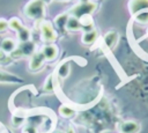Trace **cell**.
Returning <instances> with one entry per match:
<instances>
[{"label": "cell", "instance_id": "obj_1", "mask_svg": "<svg viewBox=\"0 0 148 133\" xmlns=\"http://www.w3.org/2000/svg\"><path fill=\"white\" fill-rule=\"evenodd\" d=\"M24 14L32 20H40L45 14V2L43 0H30L24 7Z\"/></svg>", "mask_w": 148, "mask_h": 133}, {"label": "cell", "instance_id": "obj_2", "mask_svg": "<svg viewBox=\"0 0 148 133\" xmlns=\"http://www.w3.org/2000/svg\"><path fill=\"white\" fill-rule=\"evenodd\" d=\"M95 9H96V3L89 2V1H84V2H81V3L76 5L75 7H73L72 10H71V14L74 17L81 19L82 16L90 15L91 13L95 12Z\"/></svg>", "mask_w": 148, "mask_h": 133}, {"label": "cell", "instance_id": "obj_3", "mask_svg": "<svg viewBox=\"0 0 148 133\" xmlns=\"http://www.w3.org/2000/svg\"><path fill=\"white\" fill-rule=\"evenodd\" d=\"M40 31L43 39L45 42H53L57 39V32L53 29V25L50 21H43L40 24Z\"/></svg>", "mask_w": 148, "mask_h": 133}, {"label": "cell", "instance_id": "obj_4", "mask_svg": "<svg viewBox=\"0 0 148 133\" xmlns=\"http://www.w3.org/2000/svg\"><path fill=\"white\" fill-rule=\"evenodd\" d=\"M128 9L132 15H136V14L148 9V0H130Z\"/></svg>", "mask_w": 148, "mask_h": 133}, {"label": "cell", "instance_id": "obj_5", "mask_svg": "<svg viewBox=\"0 0 148 133\" xmlns=\"http://www.w3.org/2000/svg\"><path fill=\"white\" fill-rule=\"evenodd\" d=\"M119 131L120 133H138L140 131V125L134 120H126L119 125Z\"/></svg>", "mask_w": 148, "mask_h": 133}, {"label": "cell", "instance_id": "obj_6", "mask_svg": "<svg viewBox=\"0 0 148 133\" xmlns=\"http://www.w3.org/2000/svg\"><path fill=\"white\" fill-rule=\"evenodd\" d=\"M17 50H18L21 57H29L35 53V44L30 40L23 42V43H20Z\"/></svg>", "mask_w": 148, "mask_h": 133}, {"label": "cell", "instance_id": "obj_7", "mask_svg": "<svg viewBox=\"0 0 148 133\" xmlns=\"http://www.w3.org/2000/svg\"><path fill=\"white\" fill-rule=\"evenodd\" d=\"M44 61H45V58L42 54V52L34 53L31 56V59H30V62H29V68L31 71H37L43 66Z\"/></svg>", "mask_w": 148, "mask_h": 133}, {"label": "cell", "instance_id": "obj_8", "mask_svg": "<svg viewBox=\"0 0 148 133\" xmlns=\"http://www.w3.org/2000/svg\"><path fill=\"white\" fill-rule=\"evenodd\" d=\"M42 54L44 56L45 60H53L58 56V47L56 45H45L42 49Z\"/></svg>", "mask_w": 148, "mask_h": 133}, {"label": "cell", "instance_id": "obj_9", "mask_svg": "<svg viewBox=\"0 0 148 133\" xmlns=\"http://www.w3.org/2000/svg\"><path fill=\"white\" fill-rule=\"evenodd\" d=\"M1 50L6 53H12L15 49H16V42L13 39V38H5L2 42H1Z\"/></svg>", "mask_w": 148, "mask_h": 133}, {"label": "cell", "instance_id": "obj_10", "mask_svg": "<svg viewBox=\"0 0 148 133\" xmlns=\"http://www.w3.org/2000/svg\"><path fill=\"white\" fill-rule=\"evenodd\" d=\"M80 20V24H81V29L86 31H90V30H94V21L91 19L90 15H86V16H82Z\"/></svg>", "mask_w": 148, "mask_h": 133}, {"label": "cell", "instance_id": "obj_11", "mask_svg": "<svg viewBox=\"0 0 148 133\" xmlns=\"http://www.w3.org/2000/svg\"><path fill=\"white\" fill-rule=\"evenodd\" d=\"M117 40H118V32H116V31H109L104 36V43L110 49H112L116 45Z\"/></svg>", "mask_w": 148, "mask_h": 133}, {"label": "cell", "instance_id": "obj_12", "mask_svg": "<svg viewBox=\"0 0 148 133\" xmlns=\"http://www.w3.org/2000/svg\"><path fill=\"white\" fill-rule=\"evenodd\" d=\"M97 39V31L96 30H90V31H86L82 36V42L87 45H90L92 43H95V40Z\"/></svg>", "mask_w": 148, "mask_h": 133}, {"label": "cell", "instance_id": "obj_13", "mask_svg": "<svg viewBox=\"0 0 148 133\" xmlns=\"http://www.w3.org/2000/svg\"><path fill=\"white\" fill-rule=\"evenodd\" d=\"M66 28L71 31H76V30H80L81 29V24H80V20L77 17H68L67 20V23H66Z\"/></svg>", "mask_w": 148, "mask_h": 133}, {"label": "cell", "instance_id": "obj_14", "mask_svg": "<svg viewBox=\"0 0 148 133\" xmlns=\"http://www.w3.org/2000/svg\"><path fill=\"white\" fill-rule=\"evenodd\" d=\"M20 81H22V79H18L13 74L0 71V82H20Z\"/></svg>", "mask_w": 148, "mask_h": 133}, {"label": "cell", "instance_id": "obj_15", "mask_svg": "<svg viewBox=\"0 0 148 133\" xmlns=\"http://www.w3.org/2000/svg\"><path fill=\"white\" fill-rule=\"evenodd\" d=\"M8 24H9V28L13 29V30H15L16 32H18L20 30H22L24 28V25L22 24V22L18 19H16V17L10 19V21L8 22Z\"/></svg>", "mask_w": 148, "mask_h": 133}, {"label": "cell", "instance_id": "obj_16", "mask_svg": "<svg viewBox=\"0 0 148 133\" xmlns=\"http://www.w3.org/2000/svg\"><path fill=\"white\" fill-rule=\"evenodd\" d=\"M17 38H18V40H20L21 43L28 42L29 38H30V31H29V29L24 27L22 30H20V31L17 32Z\"/></svg>", "mask_w": 148, "mask_h": 133}, {"label": "cell", "instance_id": "obj_17", "mask_svg": "<svg viewBox=\"0 0 148 133\" xmlns=\"http://www.w3.org/2000/svg\"><path fill=\"white\" fill-rule=\"evenodd\" d=\"M68 73H69V62L66 61V62H64V64H61L59 66V68H58V75L60 77H66L68 75Z\"/></svg>", "mask_w": 148, "mask_h": 133}, {"label": "cell", "instance_id": "obj_18", "mask_svg": "<svg viewBox=\"0 0 148 133\" xmlns=\"http://www.w3.org/2000/svg\"><path fill=\"white\" fill-rule=\"evenodd\" d=\"M59 112L62 117H66V118H69V117L74 116V113H75V111L72 108L67 106V105H61L60 109H59Z\"/></svg>", "mask_w": 148, "mask_h": 133}, {"label": "cell", "instance_id": "obj_19", "mask_svg": "<svg viewBox=\"0 0 148 133\" xmlns=\"http://www.w3.org/2000/svg\"><path fill=\"white\" fill-rule=\"evenodd\" d=\"M67 20H68V15L65 14V15H59V16L54 20V22H56V25H58L60 29H62V28L66 25Z\"/></svg>", "mask_w": 148, "mask_h": 133}, {"label": "cell", "instance_id": "obj_20", "mask_svg": "<svg viewBox=\"0 0 148 133\" xmlns=\"http://www.w3.org/2000/svg\"><path fill=\"white\" fill-rule=\"evenodd\" d=\"M135 21L140 22V23H147L148 22V12H141L139 14L135 15Z\"/></svg>", "mask_w": 148, "mask_h": 133}, {"label": "cell", "instance_id": "obj_21", "mask_svg": "<svg viewBox=\"0 0 148 133\" xmlns=\"http://www.w3.org/2000/svg\"><path fill=\"white\" fill-rule=\"evenodd\" d=\"M44 90L45 91H52L53 90V75H50L46 79V82L44 84Z\"/></svg>", "mask_w": 148, "mask_h": 133}, {"label": "cell", "instance_id": "obj_22", "mask_svg": "<svg viewBox=\"0 0 148 133\" xmlns=\"http://www.w3.org/2000/svg\"><path fill=\"white\" fill-rule=\"evenodd\" d=\"M9 61H10L9 56H7V53H6V52H3V51L0 49V64L6 65V64H8Z\"/></svg>", "mask_w": 148, "mask_h": 133}, {"label": "cell", "instance_id": "obj_23", "mask_svg": "<svg viewBox=\"0 0 148 133\" xmlns=\"http://www.w3.org/2000/svg\"><path fill=\"white\" fill-rule=\"evenodd\" d=\"M8 27H9L8 21L5 19H0V32H3L5 30H7Z\"/></svg>", "mask_w": 148, "mask_h": 133}, {"label": "cell", "instance_id": "obj_24", "mask_svg": "<svg viewBox=\"0 0 148 133\" xmlns=\"http://www.w3.org/2000/svg\"><path fill=\"white\" fill-rule=\"evenodd\" d=\"M22 121H23V119L21 118V117H14L13 118V123H14V125H21L22 124Z\"/></svg>", "mask_w": 148, "mask_h": 133}, {"label": "cell", "instance_id": "obj_25", "mask_svg": "<svg viewBox=\"0 0 148 133\" xmlns=\"http://www.w3.org/2000/svg\"><path fill=\"white\" fill-rule=\"evenodd\" d=\"M66 133H75V132H74V130H73L72 127H68L67 131H66Z\"/></svg>", "mask_w": 148, "mask_h": 133}, {"label": "cell", "instance_id": "obj_26", "mask_svg": "<svg viewBox=\"0 0 148 133\" xmlns=\"http://www.w3.org/2000/svg\"><path fill=\"white\" fill-rule=\"evenodd\" d=\"M43 1H44V2H45V3H50V2H51V1H52V0H43Z\"/></svg>", "mask_w": 148, "mask_h": 133}, {"label": "cell", "instance_id": "obj_27", "mask_svg": "<svg viewBox=\"0 0 148 133\" xmlns=\"http://www.w3.org/2000/svg\"><path fill=\"white\" fill-rule=\"evenodd\" d=\"M58 1H67V0H58Z\"/></svg>", "mask_w": 148, "mask_h": 133}]
</instances>
